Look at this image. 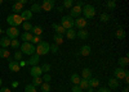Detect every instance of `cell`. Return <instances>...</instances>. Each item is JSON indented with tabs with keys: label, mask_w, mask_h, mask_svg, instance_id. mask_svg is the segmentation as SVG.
Wrapping results in <instances>:
<instances>
[{
	"label": "cell",
	"mask_w": 129,
	"mask_h": 92,
	"mask_svg": "<svg viewBox=\"0 0 129 92\" xmlns=\"http://www.w3.org/2000/svg\"><path fill=\"white\" fill-rule=\"evenodd\" d=\"M36 54L39 55V56H41V55H47L49 51H50V45L48 44V42H45V41H40V42L36 45Z\"/></svg>",
	"instance_id": "6da1fadb"
},
{
	"label": "cell",
	"mask_w": 129,
	"mask_h": 92,
	"mask_svg": "<svg viewBox=\"0 0 129 92\" xmlns=\"http://www.w3.org/2000/svg\"><path fill=\"white\" fill-rule=\"evenodd\" d=\"M19 47H21V53L26 54V55H34L35 50H36V46L32 45L31 42H23Z\"/></svg>",
	"instance_id": "7a4b0ae2"
},
{
	"label": "cell",
	"mask_w": 129,
	"mask_h": 92,
	"mask_svg": "<svg viewBox=\"0 0 129 92\" xmlns=\"http://www.w3.org/2000/svg\"><path fill=\"white\" fill-rule=\"evenodd\" d=\"M81 13L84 14L85 19H92L95 15V9H94L93 5H89L88 4V5H84V8L81 9Z\"/></svg>",
	"instance_id": "3957f363"
},
{
	"label": "cell",
	"mask_w": 129,
	"mask_h": 92,
	"mask_svg": "<svg viewBox=\"0 0 129 92\" xmlns=\"http://www.w3.org/2000/svg\"><path fill=\"white\" fill-rule=\"evenodd\" d=\"M7 22H8V24L16 27V26H19L21 23H23V20H22V18H21L19 14H16V13H14V14H12V15H8Z\"/></svg>",
	"instance_id": "277c9868"
},
{
	"label": "cell",
	"mask_w": 129,
	"mask_h": 92,
	"mask_svg": "<svg viewBox=\"0 0 129 92\" xmlns=\"http://www.w3.org/2000/svg\"><path fill=\"white\" fill-rule=\"evenodd\" d=\"M61 26L66 29L72 28L74 27V18H71L70 15H63L61 19Z\"/></svg>",
	"instance_id": "5b68a950"
},
{
	"label": "cell",
	"mask_w": 129,
	"mask_h": 92,
	"mask_svg": "<svg viewBox=\"0 0 129 92\" xmlns=\"http://www.w3.org/2000/svg\"><path fill=\"white\" fill-rule=\"evenodd\" d=\"M5 35L7 37H9L10 40H14V38H18L19 36V29L17 27H13V26H10L7 31H5Z\"/></svg>",
	"instance_id": "8992f818"
},
{
	"label": "cell",
	"mask_w": 129,
	"mask_h": 92,
	"mask_svg": "<svg viewBox=\"0 0 129 92\" xmlns=\"http://www.w3.org/2000/svg\"><path fill=\"white\" fill-rule=\"evenodd\" d=\"M114 76H115V78L116 79H124L126 76H129V72L125 69V68H116L115 70H114Z\"/></svg>",
	"instance_id": "52a82bcc"
},
{
	"label": "cell",
	"mask_w": 129,
	"mask_h": 92,
	"mask_svg": "<svg viewBox=\"0 0 129 92\" xmlns=\"http://www.w3.org/2000/svg\"><path fill=\"white\" fill-rule=\"evenodd\" d=\"M74 27H78L79 29H84L87 27V19L83 18V17H78L74 20Z\"/></svg>",
	"instance_id": "ba28073f"
},
{
	"label": "cell",
	"mask_w": 129,
	"mask_h": 92,
	"mask_svg": "<svg viewBox=\"0 0 129 92\" xmlns=\"http://www.w3.org/2000/svg\"><path fill=\"white\" fill-rule=\"evenodd\" d=\"M54 4H56L54 0H44L41 4V9L45 10V12H50V10L54 8Z\"/></svg>",
	"instance_id": "9c48e42d"
},
{
	"label": "cell",
	"mask_w": 129,
	"mask_h": 92,
	"mask_svg": "<svg viewBox=\"0 0 129 92\" xmlns=\"http://www.w3.org/2000/svg\"><path fill=\"white\" fill-rule=\"evenodd\" d=\"M80 14H81V6H79V5L71 6V10H70L71 18H78V17H80Z\"/></svg>",
	"instance_id": "30bf717a"
},
{
	"label": "cell",
	"mask_w": 129,
	"mask_h": 92,
	"mask_svg": "<svg viewBox=\"0 0 129 92\" xmlns=\"http://www.w3.org/2000/svg\"><path fill=\"white\" fill-rule=\"evenodd\" d=\"M41 73H43V70H41V67L39 65H34L30 69V74L32 77H41Z\"/></svg>",
	"instance_id": "8fae6325"
},
{
	"label": "cell",
	"mask_w": 129,
	"mask_h": 92,
	"mask_svg": "<svg viewBox=\"0 0 129 92\" xmlns=\"http://www.w3.org/2000/svg\"><path fill=\"white\" fill-rule=\"evenodd\" d=\"M39 60H40V56L38 54H35V55H31V58L26 61V63L31 67H34V65H39Z\"/></svg>",
	"instance_id": "7c38bea8"
},
{
	"label": "cell",
	"mask_w": 129,
	"mask_h": 92,
	"mask_svg": "<svg viewBox=\"0 0 129 92\" xmlns=\"http://www.w3.org/2000/svg\"><path fill=\"white\" fill-rule=\"evenodd\" d=\"M21 18H22L23 22H28L32 18V12L31 10H22V12H21Z\"/></svg>",
	"instance_id": "4fadbf2b"
},
{
	"label": "cell",
	"mask_w": 129,
	"mask_h": 92,
	"mask_svg": "<svg viewBox=\"0 0 129 92\" xmlns=\"http://www.w3.org/2000/svg\"><path fill=\"white\" fill-rule=\"evenodd\" d=\"M52 27H53V29L56 31L57 35H64V33H66V28H63L61 24L54 23V24H52Z\"/></svg>",
	"instance_id": "5bb4252c"
},
{
	"label": "cell",
	"mask_w": 129,
	"mask_h": 92,
	"mask_svg": "<svg viewBox=\"0 0 129 92\" xmlns=\"http://www.w3.org/2000/svg\"><path fill=\"white\" fill-rule=\"evenodd\" d=\"M90 46L89 45H84V46H81L80 47V55L81 56H88V55H90Z\"/></svg>",
	"instance_id": "9a60e30c"
},
{
	"label": "cell",
	"mask_w": 129,
	"mask_h": 92,
	"mask_svg": "<svg viewBox=\"0 0 129 92\" xmlns=\"http://www.w3.org/2000/svg\"><path fill=\"white\" fill-rule=\"evenodd\" d=\"M9 69L10 70H12V72H19V69H21V67H19V63H18V61H10V63H9Z\"/></svg>",
	"instance_id": "2e32d148"
},
{
	"label": "cell",
	"mask_w": 129,
	"mask_h": 92,
	"mask_svg": "<svg viewBox=\"0 0 129 92\" xmlns=\"http://www.w3.org/2000/svg\"><path fill=\"white\" fill-rule=\"evenodd\" d=\"M109 87L116 90V88H119L120 87V83H119V79H116V78H111L109 81Z\"/></svg>",
	"instance_id": "e0dca14e"
},
{
	"label": "cell",
	"mask_w": 129,
	"mask_h": 92,
	"mask_svg": "<svg viewBox=\"0 0 129 92\" xmlns=\"http://www.w3.org/2000/svg\"><path fill=\"white\" fill-rule=\"evenodd\" d=\"M81 77L84 79H90L92 78V70L89 68H84L83 72H81Z\"/></svg>",
	"instance_id": "ac0fdd59"
},
{
	"label": "cell",
	"mask_w": 129,
	"mask_h": 92,
	"mask_svg": "<svg viewBox=\"0 0 129 92\" xmlns=\"http://www.w3.org/2000/svg\"><path fill=\"white\" fill-rule=\"evenodd\" d=\"M31 32H32L34 36H40L43 33V27H40V26H32Z\"/></svg>",
	"instance_id": "d6986e66"
},
{
	"label": "cell",
	"mask_w": 129,
	"mask_h": 92,
	"mask_svg": "<svg viewBox=\"0 0 129 92\" xmlns=\"http://www.w3.org/2000/svg\"><path fill=\"white\" fill-rule=\"evenodd\" d=\"M117 63H119L120 68H126L128 64H129V59H128V56H123V58H120L119 60H117Z\"/></svg>",
	"instance_id": "ffe728a7"
},
{
	"label": "cell",
	"mask_w": 129,
	"mask_h": 92,
	"mask_svg": "<svg viewBox=\"0 0 129 92\" xmlns=\"http://www.w3.org/2000/svg\"><path fill=\"white\" fill-rule=\"evenodd\" d=\"M0 46H2V47H8V46H10V38L9 37H2V38H0Z\"/></svg>",
	"instance_id": "44dd1931"
},
{
	"label": "cell",
	"mask_w": 129,
	"mask_h": 92,
	"mask_svg": "<svg viewBox=\"0 0 129 92\" xmlns=\"http://www.w3.org/2000/svg\"><path fill=\"white\" fill-rule=\"evenodd\" d=\"M76 37L80 40H87L88 38V31L87 29H79V32L76 33Z\"/></svg>",
	"instance_id": "7402d4cb"
},
{
	"label": "cell",
	"mask_w": 129,
	"mask_h": 92,
	"mask_svg": "<svg viewBox=\"0 0 129 92\" xmlns=\"http://www.w3.org/2000/svg\"><path fill=\"white\" fill-rule=\"evenodd\" d=\"M12 10H13V12H14L16 14H18V13H21V12L23 10V5L21 4V3H18V1H17V3L12 6Z\"/></svg>",
	"instance_id": "603a6c76"
},
{
	"label": "cell",
	"mask_w": 129,
	"mask_h": 92,
	"mask_svg": "<svg viewBox=\"0 0 129 92\" xmlns=\"http://www.w3.org/2000/svg\"><path fill=\"white\" fill-rule=\"evenodd\" d=\"M67 36V38L69 40H74L75 37H76V32L74 31V28H69V29H66V33H64Z\"/></svg>",
	"instance_id": "cb8c5ba5"
},
{
	"label": "cell",
	"mask_w": 129,
	"mask_h": 92,
	"mask_svg": "<svg viewBox=\"0 0 129 92\" xmlns=\"http://www.w3.org/2000/svg\"><path fill=\"white\" fill-rule=\"evenodd\" d=\"M79 86H80L81 90H88V88H89V82H88V79L81 78L80 82H79Z\"/></svg>",
	"instance_id": "d4e9b609"
},
{
	"label": "cell",
	"mask_w": 129,
	"mask_h": 92,
	"mask_svg": "<svg viewBox=\"0 0 129 92\" xmlns=\"http://www.w3.org/2000/svg\"><path fill=\"white\" fill-rule=\"evenodd\" d=\"M80 76L79 74H76V73H74L71 77H70V81H71V83L72 85H79V82H80Z\"/></svg>",
	"instance_id": "484cf974"
},
{
	"label": "cell",
	"mask_w": 129,
	"mask_h": 92,
	"mask_svg": "<svg viewBox=\"0 0 129 92\" xmlns=\"http://www.w3.org/2000/svg\"><path fill=\"white\" fill-rule=\"evenodd\" d=\"M32 37H34V35H32V33H30V32H25L22 36H21V38H22V40L25 41V42H31Z\"/></svg>",
	"instance_id": "4316f807"
},
{
	"label": "cell",
	"mask_w": 129,
	"mask_h": 92,
	"mask_svg": "<svg viewBox=\"0 0 129 92\" xmlns=\"http://www.w3.org/2000/svg\"><path fill=\"white\" fill-rule=\"evenodd\" d=\"M88 82H89V87H92V88L100 87V81L97 78H90V79H88Z\"/></svg>",
	"instance_id": "83f0119b"
},
{
	"label": "cell",
	"mask_w": 129,
	"mask_h": 92,
	"mask_svg": "<svg viewBox=\"0 0 129 92\" xmlns=\"http://www.w3.org/2000/svg\"><path fill=\"white\" fill-rule=\"evenodd\" d=\"M31 12L32 13H40L41 12V5L40 4H38V3H35V4H32L31 5Z\"/></svg>",
	"instance_id": "f1b7e54d"
},
{
	"label": "cell",
	"mask_w": 129,
	"mask_h": 92,
	"mask_svg": "<svg viewBox=\"0 0 129 92\" xmlns=\"http://www.w3.org/2000/svg\"><path fill=\"white\" fill-rule=\"evenodd\" d=\"M53 40H54V44H57V45L59 46V45L63 42V36H62V35H57V33H56L54 36H53Z\"/></svg>",
	"instance_id": "f546056e"
},
{
	"label": "cell",
	"mask_w": 129,
	"mask_h": 92,
	"mask_svg": "<svg viewBox=\"0 0 129 92\" xmlns=\"http://www.w3.org/2000/svg\"><path fill=\"white\" fill-rule=\"evenodd\" d=\"M9 50L5 47H0V58H9Z\"/></svg>",
	"instance_id": "4dcf8cb0"
},
{
	"label": "cell",
	"mask_w": 129,
	"mask_h": 92,
	"mask_svg": "<svg viewBox=\"0 0 129 92\" xmlns=\"http://www.w3.org/2000/svg\"><path fill=\"white\" fill-rule=\"evenodd\" d=\"M40 88H41V92H50V85L48 82H44V83L40 85Z\"/></svg>",
	"instance_id": "1f68e13d"
},
{
	"label": "cell",
	"mask_w": 129,
	"mask_h": 92,
	"mask_svg": "<svg viewBox=\"0 0 129 92\" xmlns=\"http://www.w3.org/2000/svg\"><path fill=\"white\" fill-rule=\"evenodd\" d=\"M43 83V79H41V77H32V85H34L35 87H40V85Z\"/></svg>",
	"instance_id": "d6a6232c"
},
{
	"label": "cell",
	"mask_w": 129,
	"mask_h": 92,
	"mask_svg": "<svg viewBox=\"0 0 129 92\" xmlns=\"http://www.w3.org/2000/svg\"><path fill=\"white\" fill-rule=\"evenodd\" d=\"M116 37L119 38V40H123V38L125 37V32H124L123 28H119V29L116 31Z\"/></svg>",
	"instance_id": "836d02e7"
},
{
	"label": "cell",
	"mask_w": 129,
	"mask_h": 92,
	"mask_svg": "<svg viewBox=\"0 0 129 92\" xmlns=\"http://www.w3.org/2000/svg\"><path fill=\"white\" fill-rule=\"evenodd\" d=\"M25 92H36V87L32 85V83H31V85H26Z\"/></svg>",
	"instance_id": "e575fe53"
},
{
	"label": "cell",
	"mask_w": 129,
	"mask_h": 92,
	"mask_svg": "<svg viewBox=\"0 0 129 92\" xmlns=\"http://www.w3.org/2000/svg\"><path fill=\"white\" fill-rule=\"evenodd\" d=\"M10 46H12L13 49H17V47H19V46H21V44H19V41H18V38H14V40H10Z\"/></svg>",
	"instance_id": "d590c367"
},
{
	"label": "cell",
	"mask_w": 129,
	"mask_h": 92,
	"mask_svg": "<svg viewBox=\"0 0 129 92\" xmlns=\"http://www.w3.org/2000/svg\"><path fill=\"white\" fill-rule=\"evenodd\" d=\"M40 37H41V36H34V37H32V40H31V44L36 46V45L40 42V41H41V38H40Z\"/></svg>",
	"instance_id": "8d00e7d4"
},
{
	"label": "cell",
	"mask_w": 129,
	"mask_h": 92,
	"mask_svg": "<svg viewBox=\"0 0 129 92\" xmlns=\"http://www.w3.org/2000/svg\"><path fill=\"white\" fill-rule=\"evenodd\" d=\"M23 28H25V31L26 32H30L31 31V28H32V24L30 23V22H23V26H22Z\"/></svg>",
	"instance_id": "74e56055"
},
{
	"label": "cell",
	"mask_w": 129,
	"mask_h": 92,
	"mask_svg": "<svg viewBox=\"0 0 129 92\" xmlns=\"http://www.w3.org/2000/svg\"><path fill=\"white\" fill-rule=\"evenodd\" d=\"M107 8L111 9V10H114V9L116 8V3L114 1V0H109V3H107Z\"/></svg>",
	"instance_id": "f35d334b"
},
{
	"label": "cell",
	"mask_w": 129,
	"mask_h": 92,
	"mask_svg": "<svg viewBox=\"0 0 129 92\" xmlns=\"http://www.w3.org/2000/svg\"><path fill=\"white\" fill-rule=\"evenodd\" d=\"M109 19H110V15L107 14V13H103V14H101V22H109Z\"/></svg>",
	"instance_id": "ab89813d"
},
{
	"label": "cell",
	"mask_w": 129,
	"mask_h": 92,
	"mask_svg": "<svg viewBox=\"0 0 129 92\" xmlns=\"http://www.w3.org/2000/svg\"><path fill=\"white\" fill-rule=\"evenodd\" d=\"M14 60H16V61L22 60V53H21V51H16V54H14Z\"/></svg>",
	"instance_id": "60d3db41"
},
{
	"label": "cell",
	"mask_w": 129,
	"mask_h": 92,
	"mask_svg": "<svg viewBox=\"0 0 129 92\" xmlns=\"http://www.w3.org/2000/svg\"><path fill=\"white\" fill-rule=\"evenodd\" d=\"M72 0H64L63 1V8H71L72 6Z\"/></svg>",
	"instance_id": "b9f144b4"
},
{
	"label": "cell",
	"mask_w": 129,
	"mask_h": 92,
	"mask_svg": "<svg viewBox=\"0 0 129 92\" xmlns=\"http://www.w3.org/2000/svg\"><path fill=\"white\" fill-rule=\"evenodd\" d=\"M50 68H52L50 64H44V65L41 67V70H43V72H45V73H48V72L50 70Z\"/></svg>",
	"instance_id": "7bdbcfd3"
},
{
	"label": "cell",
	"mask_w": 129,
	"mask_h": 92,
	"mask_svg": "<svg viewBox=\"0 0 129 92\" xmlns=\"http://www.w3.org/2000/svg\"><path fill=\"white\" fill-rule=\"evenodd\" d=\"M50 51L56 54L57 51H58V45H57V44H53V45H50Z\"/></svg>",
	"instance_id": "ee69618b"
},
{
	"label": "cell",
	"mask_w": 129,
	"mask_h": 92,
	"mask_svg": "<svg viewBox=\"0 0 129 92\" xmlns=\"http://www.w3.org/2000/svg\"><path fill=\"white\" fill-rule=\"evenodd\" d=\"M71 90H72V92H81V91H83L79 85H74V87H72Z\"/></svg>",
	"instance_id": "f6af8a7d"
},
{
	"label": "cell",
	"mask_w": 129,
	"mask_h": 92,
	"mask_svg": "<svg viewBox=\"0 0 129 92\" xmlns=\"http://www.w3.org/2000/svg\"><path fill=\"white\" fill-rule=\"evenodd\" d=\"M41 79H43V81H44V82H48V83H49V82H50V79H52V77L49 76V73H47V74H45L44 77H43Z\"/></svg>",
	"instance_id": "bcb514c9"
},
{
	"label": "cell",
	"mask_w": 129,
	"mask_h": 92,
	"mask_svg": "<svg viewBox=\"0 0 129 92\" xmlns=\"http://www.w3.org/2000/svg\"><path fill=\"white\" fill-rule=\"evenodd\" d=\"M97 92H111V90L107 88V87H100Z\"/></svg>",
	"instance_id": "7dc6e473"
},
{
	"label": "cell",
	"mask_w": 129,
	"mask_h": 92,
	"mask_svg": "<svg viewBox=\"0 0 129 92\" xmlns=\"http://www.w3.org/2000/svg\"><path fill=\"white\" fill-rule=\"evenodd\" d=\"M0 92H10V90L8 87H3L2 90H0Z\"/></svg>",
	"instance_id": "c3c4849f"
},
{
	"label": "cell",
	"mask_w": 129,
	"mask_h": 92,
	"mask_svg": "<svg viewBox=\"0 0 129 92\" xmlns=\"http://www.w3.org/2000/svg\"><path fill=\"white\" fill-rule=\"evenodd\" d=\"M63 6H57V10H58V13H61V12H63Z\"/></svg>",
	"instance_id": "681fc988"
},
{
	"label": "cell",
	"mask_w": 129,
	"mask_h": 92,
	"mask_svg": "<svg viewBox=\"0 0 129 92\" xmlns=\"http://www.w3.org/2000/svg\"><path fill=\"white\" fill-rule=\"evenodd\" d=\"M18 3H21L22 5H25V4L27 3V0H18Z\"/></svg>",
	"instance_id": "f907efd6"
},
{
	"label": "cell",
	"mask_w": 129,
	"mask_h": 92,
	"mask_svg": "<svg viewBox=\"0 0 129 92\" xmlns=\"http://www.w3.org/2000/svg\"><path fill=\"white\" fill-rule=\"evenodd\" d=\"M21 61V63H19V67H23V65H26L27 63H26V61H22V60H19Z\"/></svg>",
	"instance_id": "816d5d0a"
},
{
	"label": "cell",
	"mask_w": 129,
	"mask_h": 92,
	"mask_svg": "<svg viewBox=\"0 0 129 92\" xmlns=\"http://www.w3.org/2000/svg\"><path fill=\"white\" fill-rule=\"evenodd\" d=\"M17 86H18V82H17V81H14L13 83H12V87H17Z\"/></svg>",
	"instance_id": "f5cc1de1"
},
{
	"label": "cell",
	"mask_w": 129,
	"mask_h": 92,
	"mask_svg": "<svg viewBox=\"0 0 129 92\" xmlns=\"http://www.w3.org/2000/svg\"><path fill=\"white\" fill-rule=\"evenodd\" d=\"M124 81H125V83L128 85V83H129V76H126V77L124 78Z\"/></svg>",
	"instance_id": "db71d44e"
},
{
	"label": "cell",
	"mask_w": 129,
	"mask_h": 92,
	"mask_svg": "<svg viewBox=\"0 0 129 92\" xmlns=\"http://www.w3.org/2000/svg\"><path fill=\"white\" fill-rule=\"evenodd\" d=\"M78 5H79V6H81V5H83V1H80V0H79V1H78Z\"/></svg>",
	"instance_id": "11a10c76"
},
{
	"label": "cell",
	"mask_w": 129,
	"mask_h": 92,
	"mask_svg": "<svg viewBox=\"0 0 129 92\" xmlns=\"http://www.w3.org/2000/svg\"><path fill=\"white\" fill-rule=\"evenodd\" d=\"M123 92H129V88H128V87H125V88H124V91H123Z\"/></svg>",
	"instance_id": "9f6ffc18"
},
{
	"label": "cell",
	"mask_w": 129,
	"mask_h": 92,
	"mask_svg": "<svg viewBox=\"0 0 129 92\" xmlns=\"http://www.w3.org/2000/svg\"><path fill=\"white\" fill-rule=\"evenodd\" d=\"M88 91H89V92H93V88H92V87H89V88H88Z\"/></svg>",
	"instance_id": "6f0895ef"
},
{
	"label": "cell",
	"mask_w": 129,
	"mask_h": 92,
	"mask_svg": "<svg viewBox=\"0 0 129 92\" xmlns=\"http://www.w3.org/2000/svg\"><path fill=\"white\" fill-rule=\"evenodd\" d=\"M2 83H3V81H2V78H0V86H2Z\"/></svg>",
	"instance_id": "680465c9"
},
{
	"label": "cell",
	"mask_w": 129,
	"mask_h": 92,
	"mask_svg": "<svg viewBox=\"0 0 129 92\" xmlns=\"http://www.w3.org/2000/svg\"><path fill=\"white\" fill-rule=\"evenodd\" d=\"M3 4V0H0V5H2Z\"/></svg>",
	"instance_id": "91938a15"
},
{
	"label": "cell",
	"mask_w": 129,
	"mask_h": 92,
	"mask_svg": "<svg viewBox=\"0 0 129 92\" xmlns=\"http://www.w3.org/2000/svg\"><path fill=\"white\" fill-rule=\"evenodd\" d=\"M0 33H2V28H0Z\"/></svg>",
	"instance_id": "94428289"
}]
</instances>
